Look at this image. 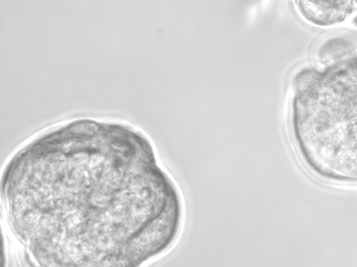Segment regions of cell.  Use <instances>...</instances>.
<instances>
[{"instance_id": "obj_1", "label": "cell", "mask_w": 357, "mask_h": 267, "mask_svg": "<svg viewBox=\"0 0 357 267\" xmlns=\"http://www.w3.org/2000/svg\"><path fill=\"white\" fill-rule=\"evenodd\" d=\"M289 126L294 151L319 180L357 184V55L294 79Z\"/></svg>"}, {"instance_id": "obj_2", "label": "cell", "mask_w": 357, "mask_h": 267, "mask_svg": "<svg viewBox=\"0 0 357 267\" xmlns=\"http://www.w3.org/2000/svg\"><path fill=\"white\" fill-rule=\"evenodd\" d=\"M352 48L351 42L344 38H331L321 46L319 60L323 63L333 65L342 60L340 58L348 55Z\"/></svg>"}]
</instances>
